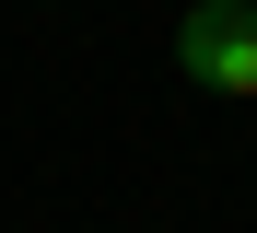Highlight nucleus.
I'll return each mask as SVG.
<instances>
[{"label":"nucleus","instance_id":"nucleus-1","mask_svg":"<svg viewBox=\"0 0 257 233\" xmlns=\"http://www.w3.org/2000/svg\"><path fill=\"white\" fill-rule=\"evenodd\" d=\"M176 70H187L199 93L257 105V0H187V24H176Z\"/></svg>","mask_w":257,"mask_h":233}]
</instances>
